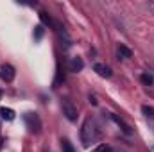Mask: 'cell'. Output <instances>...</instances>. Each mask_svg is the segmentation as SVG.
Masks as SVG:
<instances>
[{
	"label": "cell",
	"mask_w": 154,
	"mask_h": 152,
	"mask_svg": "<svg viewBox=\"0 0 154 152\" xmlns=\"http://www.w3.org/2000/svg\"><path fill=\"white\" fill-rule=\"evenodd\" d=\"M140 79H142V82H143L145 86H151V84L154 82V79H152V75H151V74H142V77H140Z\"/></svg>",
	"instance_id": "cell-13"
},
{
	"label": "cell",
	"mask_w": 154,
	"mask_h": 152,
	"mask_svg": "<svg viewBox=\"0 0 154 152\" xmlns=\"http://www.w3.org/2000/svg\"><path fill=\"white\" fill-rule=\"evenodd\" d=\"M61 149H63V152H75V149L72 147V143L68 140H63L61 141Z\"/></svg>",
	"instance_id": "cell-11"
},
{
	"label": "cell",
	"mask_w": 154,
	"mask_h": 152,
	"mask_svg": "<svg viewBox=\"0 0 154 152\" xmlns=\"http://www.w3.org/2000/svg\"><path fill=\"white\" fill-rule=\"evenodd\" d=\"M82 68H84L82 59H81V57H72V61H70V70H72V72H81Z\"/></svg>",
	"instance_id": "cell-7"
},
{
	"label": "cell",
	"mask_w": 154,
	"mask_h": 152,
	"mask_svg": "<svg viewBox=\"0 0 154 152\" xmlns=\"http://www.w3.org/2000/svg\"><path fill=\"white\" fill-rule=\"evenodd\" d=\"M93 152H111V149H109L108 145H100V147H97Z\"/></svg>",
	"instance_id": "cell-15"
},
{
	"label": "cell",
	"mask_w": 154,
	"mask_h": 152,
	"mask_svg": "<svg viewBox=\"0 0 154 152\" xmlns=\"http://www.w3.org/2000/svg\"><path fill=\"white\" fill-rule=\"evenodd\" d=\"M99 138H100V132H99V129H97V125H95V122L93 120H84V123H82V129H81V140H82V145L84 147H88V145H91V143H97L99 141Z\"/></svg>",
	"instance_id": "cell-1"
},
{
	"label": "cell",
	"mask_w": 154,
	"mask_h": 152,
	"mask_svg": "<svg viewBox=\"0 0 154 152\" xmlns=\"http://www.w3.org/2000/svg\"><path fill=\"white\" fill-rule=\"evenodd\" d=\"M39 20L43 25H52V18L47 14V13H39Z\"/></svg>",
	"instance_id": "cell-12"
},
{
	"label": "cell",
	"mask_w": 154,
	"mask_h": 152,
	"mask_svg": "<svg viewBox=\"0 0 154 152\" xmlns=\"http://www.w3.org/2000/svg\"><path fill=\"white\" fill-rule=\"evenodd\" d=\"M0 99H2V90H0Z\"/></svg>",
	"instance_id": "cell-18"
},
{
	"label": "cell",
	"mask_w": 154,
	"mask_h": 152,
	"mask_svg": "<svg viewBox=\"0 0 154 152\" xmlns=\"http://www.w3.org/2000/svg\"><path fill=\"white\" fill-rule=\"evenodd\" d=\"M14 75H16V72H14V68H13L11 65H7V63L0 65V79H2V81L11 82V81L14 79Z\"/></svg>",
	"instance_id": "cell-4"
},
{
	"label": "cell",
	"mask_w": 154,
	"mask_h": 152,
	"mask_svg": "<svg viewBox=\"0 0 154 152\" xmlns=\"http://www.w3.org/2000/svg\"><path fill=\"white\" fill-rule=\"evenodd\" d=\"M111 118H113V122H115L118 127H122V131H124L125 134H131V127H129V125H127V123H125V122L120 118V116H116V114H111Z\"/></svg>",
	"instance_id": "cell-6"
},
{
	"label": "cell",
	"mask_w": 154,
	"mask_h": 152,
	"mask_svg": "<svg viewBox=\"0 0 154 152\" xmlns=\"http://www.w3.org/2000/svg\"><path fill=\"white\" fill-rule=\"evenodd\" d=\"M149 7H151V9H154V4H149Z\"/></svg>",
	"instance_id": "cell-16"
},
{
	"label": "cell",
	"mask_w": 154,
	"mask_h": 152,
	"mask_svg": "<svg viewBox=\"0 0 154 152\" xmlns=\"http://www.w3.org/2000/svg\"><path fill=\"white\" fill-rule=\"evenodd\" d=\"M0 149H2V138H0Z\"/></svg>",
	"instance_id": "cell-17"
},
{
	"label": "cell",
	"mask_w": 154,
	"mask_h": 152,
	"mask_svg": "<svg viewBox=\"0 0 154 152\" xmlns=\"http://www.w3.org/2000/svg\"><path fill=\"white\" fill-rule=\"evenodd\" d=\"M61 109H63V114H65L70 122H75L77 120V108L70 102V100H63Z\"/></svg>",
	"instance_id": "cell-3"
},
{
	"label": "cell",
	"mask_w": 154,
	"mask_h": 152,
	"mask_svg": "<svg viewBox=\"0 0 154 152\" xmlns=\"http://www.w3.org/2000/svg\"><path fill=\"white\" fill-rule=\"evenodd\" d=\"M43 32H45L43 25H36V27H34V39H36V41H39V39L43 38Z\"/></svg>",
	"instance_id": "cell-10"
},
{
	"label": "cell",
	"mask_w": 154,
	"mask_h": 152,
	"mask_svg": "<svg viewBox=\"0 0 154 152\" xmlns=\"http://www.w3.org/2000/svg\"><path fill=\"white\" fill-rule=\"evenodd\" d=\"M25 123H27V127H29V131L31 132H39V129H41V120H39V116L36 113H25Z\"/></svg>",
	"instance_id": "cell-2"
},
{
	"label": "cell",
	"mask_w": 154,
	"mask_h": 152,
	"mask_svg": "<svg viewBox=\"0 0 154 152\" xmlns=\"http://www.w3.org/2000/svg\"><path fill=\"white\" fill-rule=\"evenodd\" d=\"M118 56H120L122 59H129V57L133 56V52H131L125 45H118Z\"/></svg>",
	"instance_id": "cell-9"
},
{
	"label": "cell",
	"mask_w": 154,
	"mask_h": 152,
	"mask_svg": "<svg viewBox=\"0 0 154 152\" xmlns=\"http://www.w3.org/2000/svg\"><path fill=\"white\" fill-rule=\"evenodd\" d=\"M142 111L145 113V116H151V118L154 116V109H152V108H147V106H143V108H142Z\"/></svg>",
	"instance_id": "cell-14"
},
{
	"label": "cell",
	"mask_w": 154,
	"mask_h": 152,
	"mask_svg": "<svg viewBox=\"0 0 154 152\" xmlns=\"http://www.w3.org/2000/svg\"><path fill=\"white\" fill-rule=\"evenodd\" d=\"M93 70H95L100 77H104V79H109V77L113 75V74H111V68L106 66V65H100V63H97V65L93 66Z\"/></svg>",
	"instance_id": "cell-5"
},
{
	"label": "cell",
	"mask_w": 154,
	"mask_h": 152,
	"mask_svg": "<svg viewBox=\"0 0 154 152\" xmlns=\"http://www.w3.org/2000/svg\"><path fill=\"white\" fill-rule=\"evenodd\" d=\"M0 114H2V118L4 120H7V122H11V120H14V111L11 109V108H2L0 109Z\"/></svg>",
	"instance_id": "cell-8"
}]
</instances>
